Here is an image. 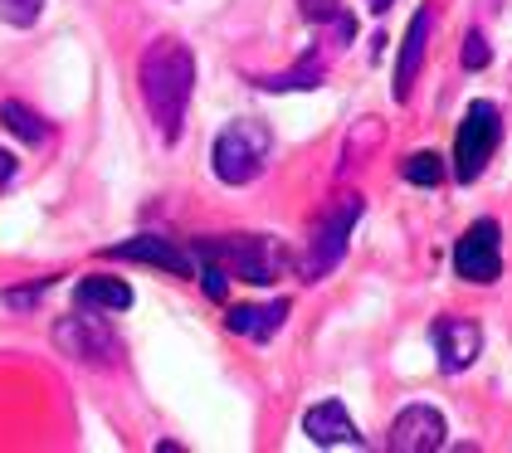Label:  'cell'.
Instances as JSON below:
<instances>
[{
	"mask_svg": "<svg viewBox=\"0 0 512 453\" xmlns=\"http://www.w3.org/2000/svg\"><path fill=\"white\" fill-rule=\"evenodd\" d=\"M137 83H142V103H147V113L157 122L161 142H176L181 122H186V108H191V93H196V54L171 35L152 39L142 49Z\"/></svg>",
	"mask_w": 512,
	"mask_h": 453,
	"instance_id": "1",
	"label": "cell"
},
{
	"mask_svg": "<svg viewBox=\"0 0 512 453\" xmlns=\"http://www.w3.org/2000/svg\"><path fill=\"white\" fill-rule=\"evenodd\" d=\"M200 264H215L225 278L239 283H254V288H269L278 283V268H283V249L264 234H230V239H196Z\"/></svg>",
	"mask_w": 512,
	"mask_h": 453,
	"instance_id": "2",
	"label": "cell"
},
{
	"mask_svg": "<svg viewBox=\"0 0 512 453\" xmlns=\"http://www.w3.org/2000/svg\"><path fill=\"white\" fill-rule=\"evenodd\" d=\"M269 156H274V132H269V122L239 117V122H230V127L215 137L210 166H215V176H220L225 186H249V181L264 176Z\"/></svg>",
	"mask_w": 512,
	"mask_h": 453,
	"instance_id": "3",
	"label": "cell"
},
{
	"mask_svg": "<svg viewBox=\"0 0 512 453\" xmlns=\"http://www.w3.org/2000/svg\"><path fill=\"white\" fill-rule=\"evenodd\" d=\"M361 215H366V200H361V195H337V200L317 215L313 239H308V254H303V264H298L303 283L327 278L332 268L347 259V239H352V229H356Z\"/></svg>",
	"mask_w": 512,
	"mask_h": 453,
	"instance_id": "4",
	"label": "cell"
},
{
	"mask_svg": "<svg viewBox=\"0 0 512 453\" xmlns=\"http://www.w3.org/2000/svg\"><path fill=\"white\" fill-rule=\"evenodd\" d=\"M503 142V117L493 103H469L464 108V122H459V137H454V176L473 186L483 171H488V161H493V151Z\"/></svg>",
	"mask_w": 512,
	"mask_h": 453,
	"instance_id": "5",
	"label": "cell"
},
{
	"mask_svg": "<svg viewBox=\"0 0 512 453\" xmlns=\"http://www.w3.org/2000/svg\"><path fill=\"white\" fill-rule=\"evenodd\" d=\"M503 229L498 220H473L464 234H459V244H454V273L464 278V283H498L503 278V239H498Z\"/></svg>",
	"mask_w": 512,
	"mask_h": 453,
	"instance_id": "6",
	"label": "cell"
},
{
	"mask_svg": "<svg viewBox=\"0 0 512 453\" xmlns=\"http://www.w3.org/2000/svg\"><path fill=\"white\" fill-rule=\"evenodd\" d=\"M54 341H59L64 356L88 361V366H113V361H118V337H113V327H103L98 317H64V322L54 327Z\"/></svg>",
	"mask_w": 512,
	"mask_h": 453,
	"instance_id": "7",
	"label": "cell"
},
{
	"mask_svg": "<svg viewBox=\"0 0 512 453\" xmlns=\"http://www.w3.org/2000/svg\"><path fill=\"white\" fill-rule=\"evenodd\" d=\"M430 341H434V356H439V371H449V376L469 371L478 361V351H483V332L469 317H434Z\"/></svg>",
	"mask_w": 512,
	"mask_h": 453,
	"instance_id": "8",
	"label": "cell"
},
{
	"mask_svg": "<svg viewBox=\"0 0 512 453\" xmlns=\"http://www.w3.org/2000/svg\"><path fill=\"white\" fill-rule=\"evenodd\" d=\"M103 259H127V264L166 268V273H176V278H191V268H196V259H191L181 244H171V239H161V234H137V239L108 244Z\"/></svg>",
	"mask_w": 512,
	"mask_h": 453,
	"instance_id": "9",
	"label": "cell"
},
{
	"mask_svg": "<svg viewBox=\"0 0 512 453\" xmlns=\"http://www.w3.org/2000/svg\"><path fill=\"white\" fill-rule=\"evenodd\" d=\"M439 444H444V415H439L434 405L400 410L391 424V434H386V449H395V453H434Z\"/></svg>",
	"mask_w": 512,
	"mask_h": 453,
	"instance_id": "10",
	"label": "cell"
},
{
	"mask_svg": "<svg viewBox=\"0 0 512 453\" xmlns=\"http://www.w3.org/2000/svg\"><path fill=\"white\" fill-rule=\"evenodd\" d=\"M430 30H434V10L430 5H420L415 15H410V25H405V39H400V64H395V103H405L410 98V88H415V78H420V64H425V49H430Z\"/></svg>",
	"mask_w": 512,
	"mask_h": 453,
	"instance_id": "11",
	"label": "cell"
},
{
	"mask_svg": "<svg viewBox=\"0 0 512 453\" xmlns=\"http://www.w3.org/2000/svg\"><path fill=\"white\" fill-rule=\"evenodd\" d=\"M303 434L313 439L317 449H361L366 439L356 434V424L352 415H347V405L342 400H322V405H313L308 415H303Z\"/></svg>",
	"mask_w": 512,
	"mask_h": 453,
	"instance_id": "12",
	"label": "cell"
},
{
	"mask_svg": "<svg viewBox=\"0 0 512 453\" xmlns=\"http://www.w3.org/2000/svg\"><path fill=\"white\" fill-rule=\"evenodd\" d=\"M288 307L293 302L278 298V302H239L230 307V317H225V327L235 332V337H249V341H269L288 322Z\"/></svg>",
	"mask_w": 512,
	"mask_h": 453,
	"instance_id": "13",
	"label": "cell"
},
{
	"mask_svg": "<svg viewBox=\"0 0 512 453\" xmlns=\"http://www.w3.org/2000/svg\"><path fill=\"white\" fill-rule=\"evenodd\" d=\"M74 302L83 312H127L132 307V288L122 278H103V273H88L74 283Z\"/></svg>",
	"mask_w": 512,
	"mask_h": 453,
	"instance_id": "14",
	"label": "cell"
},
{
	"mask_svg": "<svg viewBox=\"0 0 512 453\" xmlns=\"http://www.w3.org/2000/svg\"><path fill=\"white\" fill-rule=\"evenodd\" d=\"M0 122H5V127L20 137V142H30V147H35V142H44V132H49L40 117L30 113L25 103H15V98H5V103H0Z\"/></svg>",
	"mask_w": 512,
	"mask_h": 453,
	"instance_id": "15",
	"label": "cell"
},
{
	"mask_svg": "<svg viewBox=\"0 0 512 453\" xmlns=\"http://www.w3.org/2000/svg\"><path fill=\"white\" fill-rule=\"evenodd\" d=\"M400 171H405L410 186H439V181H444V156H439V151H415Z\"/></svg>",
	"mask_w": 512,
	"mask_h": 453,
	"instance_id": "16",
	"label": "cell"
},
{
	"mask_svg": "<svg viewBox=\"0 0 512 453\" xmlns=\"http://www.w3.org/2000/svg\"><path fill=\"white\" fill-rule=\"evenodd\" d=\"M40 10H44V0H0V20L5 25H35L40 20Z\"/></svg>",
	"mask_w": 512,
	"mask_h": 453,
	"instance_id": "17",
	"label": "cell"
},
{
	"mask_svg": "<svg viewBox=\"0 0 512 453\" xmlns=\"http://www.w3.org/2000/svg\"><path fill=\"white\" fill-rule=\"evenodd\" d=\"M488 39L478 35V30H469V39H464V69H488Z\"/></svg>",
	"mask_w": 512,
	"mask_h": 453,
	"instance_id": "18",
	"label": "cell"
},
{
	"mask_svg": "<svg viewBox=\"0 0 512 453\" xmlns=\"http://www.w3.org/2000/svg\"><path fill=\"white\" fill-rule=\"evenodd\" d=\"M298 10H303L313 25H327V20H337V15H342V5H337V0H298Z\"/></svg>",
	"mask_w": 512,
	"mask_h": 453,
	"instance_id": "19",
	"label": "cell"
},
{
	"mask_svg": "<svg viewBox=\"0 0 512 453\" xmlns=\"http://www.w3.org/2000/svg\"><path fill=\"white\" fill-rule=\"evenodd\" d=\"M10 181H15V156H10V151L0 147V190L10 186Z\"/></svg>",
	"mask_w": 512,
	"mask_h": 453,
	"instance_id": "20",
	"label": "cell"
},
{
	"mask_svg": "<svg viewBox=\"0 0 512 453\" xmlns=\"http://www.w3.org/2000/svg\"><path fill=\"white\" fill-rule=\"evenodd\" d=\"M391 5H395V0H366V10H376V15H386Z\"/></svg>",
	"mask_w": 512,
	"mask_h": 453,
	"instance_id": "21",
	"label": "cell"
}]
</instances>
